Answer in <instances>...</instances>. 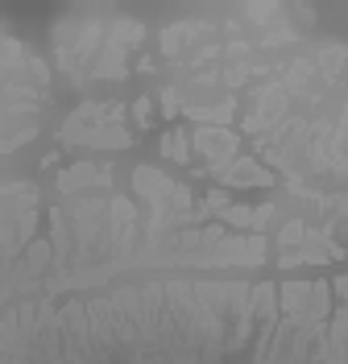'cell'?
<instances>
[{
  "instance_id": "1",
  "label": "cell",
  "mask_w": 348,
  "mask_h": 364,
  "mask_svg": "<svg viewBox=\"0 0 348 364\" xmlns=\"http://www.w3.org/2000/svg\"><path fill=\"white\" fill-rule=\"evenodd\" d=\"M195 141H199V149H204L208 158H232V149H236V141H232L228 133H211V129H204Z\"/></svg>"
},
{
  "instance_id": "2",
  "label": "cell",
  "mask_w": 348,
  "mask_h": 364,
  "mask_svg": "<svg viewBox=\"0 0 348 364\" xmlns=\"http://www.w3.org/2000/svg\"><path fill=\"white\" fill-rule=\"evenodd\" d=\"M224 178H228V182H270V178H265V174L253 166V161H236Z\"/></svg>"
},
{
  "instance_id": "3",
  "label": "cell",
  "mask_w": 348,
  "mask_h": 364,
  "mask_svg": "<svg viewBox=\"0 0 348 364\" xmlns=\"http://www.w3.org/2000/svg\"><path fill=\"white\" fill-rule=\"evenodd\" d=\"M166 149H170V158L183 161V158H186V141H183V133H170V136H166Z\"/></svg>"
}]
</instances>
